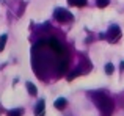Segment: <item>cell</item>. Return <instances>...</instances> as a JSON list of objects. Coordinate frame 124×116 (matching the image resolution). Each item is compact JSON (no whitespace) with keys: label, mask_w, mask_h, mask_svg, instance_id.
I'll return each instance as SVG.
<instances>
[{"label":"cell","mask_w":124,"mask_h":116,"mask_svg":"<svg viewBox=\"0 0 124 116\" xmlns=\"http://www.w3.org/2000/svg\"><path fill=\"white\" fill-rule=\"evenodd\" d=\"M91 97L94 99L96 105L104 111V113L110 115V111H112V108H113V104H112V101L108 99V96L104 94V93H91Z\"/></svg>","instance_id":"obj_1"},{"label":"cell","mask_w":124,"mask_h":116,"mask_svg":"<svg viewBox=\"0 0 124 116\" xmlns=\"http://www.w3.org/2000/svg\"><path fill=\"white\" fill-rule=\"evenodd\" d=\"M54 16H55V19H57L58 22H61V24L72 21V14H71L68 9H64V8H57L55 13H54Z\"/></svg>","instance_id":"obj_2"},{"label":"cell","mask_w":124,"mask_h":116,"mask_svg":"<svg viewBox=\"0 0 124 116\" xmlns=\"http://www.w3.org/2000/svg\"><path fill=\"white\" fill-rule=\"evenodd\" d=\"M119 36H121V30H119L118 25H112L108 28V31H107V35H104V38H107L110 43H115Z\"/></svg>","instance_id":"obj_3"},{"label":"cell","mask_w":124,"mask_h":116,"mask_svg":"<svg viewBox=\"0 0 124 116\" xmlns=\"http://www.w3.org/2000/svg\"><path fill=\"white\" fill-rule=\"evenodd\" d=\"M35 115L36 116H44V99H41L35 107Z\"/></svg>","instance_id":"obj_4"},{"label":"cell","mask_w":124,"mask_h":116,"mask_svg":"<svg viewBox=\"0 0 124 116\" xmlns=\"http://www.w3.org/2000/svg\"><path fill=\"white\" fill-rule=\"evenodd\" d=\"M66 105H68V101L64 97H58L55 101V108L57 110H63V108H66Z\"/></svg>","instance_id":"obj_5"},{"label":"cell","mask_w":124,"mask_h":116,"mask_svg":"<svg viewBox=\"0 0 124 116\" xmlns=\"http://www.w3.org/2000/svg\"><path fill=\"white\" fill-rule=\"evenodd\" d=\"M68 2H69V5L79 6V8H82V6L86 5V0H68Z\"/></svg>","instance_id":"obj_6"},{"label":"cell","mask_w":124,"mask_h":116,"mask_svg":"<svg viewBox=\"0 0 124 116\" xmlns=\"http://www.w3.org/2000/svg\"><path fill=\"white\" fill-rule=\"evenodd\" d=\"M25 86H27V89H28V93H30V94H31V96H35V94H36V93H38V89H36V86H35V85H33V83H31V82H27V85H25Z\"/></svg>","instance_id":"obj_7"},{"label":"cell","mask_w":124,"mask_h":116,"mask_svg":"<svg viewBox=\"0 0 124 116\" xmlns=\"http://www.w3.org/2000/svg\"><path fill=\"white\" fill-rule=\"evenodd\" d=\"M113 72H115V64L113 63H107L105 64V74L107 75H112Z\"/></svg>","instance_id":"obj_8"},{"label":"cell","mask_w":124,"mask_h":116,"mask_svg":"<svg viewBox=\"0 0 124 116\" xmlns=\"http://www.w3.org/2000/svg\"><path fill=\"white\" fill-rule=\"evenodd\" d=\"M6 39H8V36H6V35H2V36H0V52H2V50L5 49Z\"/></svg>","instance_id":"obj_9"},{"label":"cell","mask_w":124,"mask_h":116,"mask_svg":"<svg viewBox=\"0 0 124 116\" xmlns=\"http://www.w3.org/2000/svg\"><path fill=\"white\" fill-rule=\"evenodd\" d=\"M22 113H24V111H22L21 108H14V110H11L8 113V116H22Z\"/></svg>","instance_id":"obj_10"},{"label":"cell","mask_w":124,"mask_h":116,"mask_svg":"<svg viewBox=\"0 0 124 116\" xmlns=\"http://www.w3.org/2000/svg\"><path fill=\"white\" fill-rule=\"evenodd\" d=\"M96 3H97V6L99 8H105V6H108V0H96Z\"/></svg>","instance_id":"obj_11"},{"label":"cell","mask_w":124,"mask_h":116,"mask_svg":"<svg viewBox=\"0 0 124 116\" xmlns=\"http://www.w3.org/2000/svg\"><path fill=\"white\" fill-rule=\"evenodd\" d=\"M63 71H66V63H61L60 64V74H63Z\"/></svg>","instance_id":"obj_12"},{"label":"cell","mask_w":124,"mask_h":116,"mask_svg":"<svg viewBox=\"0 0 124 116\" xmlns=\"http://www.w3.org/2000/svg\"><path fill=\"white\" fill-rule=\"evenodd\" d=\"M121 71H124V61L121 63Z\"/></svg>","instance_id":"obj_13"}]
</instances>
